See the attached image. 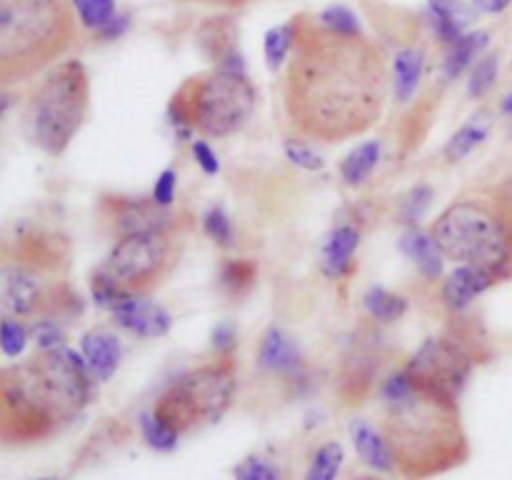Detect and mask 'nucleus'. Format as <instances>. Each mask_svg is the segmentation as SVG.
Instances as JSON below:
<instances>
[{
    "label": "nucleus",
    "mask_w": 512,
    "mask_h": 480,
    "mask_svg": "<svg viewBox=\"0 0 512 480\" xmlns=\"http://www.w3.org/2000/svg\"><path fill=\"white\" fill-rule=\"evenodd\" d=\"M238 395V370L230 358H215L180 375L158 395L150 410L175 433L188 435L223 420Z\"/></svg>",
    "instance_id": "6e6552de"
},
{
    "label": "nucleus",
    "mask_w": 512,
    "mask_h": 480,
    "mask_svg": "<svg viewBox=\"0 0 512 480\" xmlns=\"http://www.w3.org/2000/svg\"><path fill=\"white\" fill-rule=\"evenodd\" d=\"M33 480H65V478H60V475H40V478H33Z\"/></svg>",
    "instance_id": "de8ad7c7"
},
{
    "label": "nucleus",
    "mask_w": 512,
    "mask_h": 480,
    "mask_svg": "<svg viewBox=\"0 0 512 480\" xmlns=\"http://www.w3.org/2000/svg\"><path fill=\"white\" fill-rule=\"evenodd\" d=\"M360 233L355 225H335L320 240V273L328 280H345L355 270V255H358Z\"/></svg>",
    "instance_id": "4468645a"
},
{
    "label": "nucleus",
    "mask_w": 512,
    "mask_h": 480,
    "mask_svg": "<svg viewBox=\"0 0 512 480\" xmlns=\"http://www.w3.org/2000/svg\"><path fill=\"white\" fill-rule=\"evenodd\" d=\"M183 258L178 225L143 230L115 240L100 268L130 295H148L163 285Z\"/></svg>",
    "instance_id": "1a4fd4ad"
},
{
    "label": "nucleus",
    "mask_w": 512,
    "mask_h": 480,
    "mask_svg": "<svg viewBox=\"0 0 512 480\" xmlns=\"http://www.w3.org/2000/svg\"><path fill=\"white\" fill-rule=\"evenodd\" d=\"M180 3L205 5V8H218V10H238V8H245V5L255 3V0H180Z\"/></svg>",
    "instance_id": "37998d69"
},
{
    "label": "nucleus",
    "mask_w": 512,
    "mask_h": 480,
    "mask_svg": "<svg viewBox=\"0 0 512 480\" xmlns=\"http://www.w3.org/2000/svg\"><path fill=\"white\" fill-rule=\"evenodd\" d=\"M90 113V78L80 60H60L33 85L20 125L30 145L45 155H63Z\"/></svg>",
    "instance_id": "423d86ee"
},
{
    "label": "nucleus",
    "mask_w": 512,
    "mask_h": 480,
    "mask_svg": "<svg viewBox=\"0 0 512 480\" xmlns=\"http://www.w3.org/2000/svg\"><path fill=\"white\" fill-rule=\"evenodd\" d=\"M380 155H383V145L378 140H365V143L355 145L338 165L343 183L350 185V188H360V185L368 183L370 175L378 168Z\"/></svg>",
    "instance_id": "4be33fe9"
},
{
    "label": "nucleus",
    "mask_w": 512,
    "mask_h": 480,
    "mask_svg": "<svg viewBox=\"0 0 512 480\" xmlns=\"http://www.w3.org/2000/svg\"><path fill=\"white\" fill-rule=\"evenodd\" d=\"M295 40H298V15L285 20V23L275 25V28H270L268 33H265V65H268L273 73H278L280 68L288 65L295 48Z\"/></svg>",
    "instance_id": "393cba45"
},
{
    "label": "nucleus",
    "mask_w": 512,
    "mask_h": 480,
    "mask_svg": "<svg viewBox=\"0 0 512 480\" xmlns=\"http://www.w3.org/2000/svg\"><path fill=\"white\" fill-rule=\"evenodd\" d=\"M498 73H500V55L498 53H485L478 63L470 68V85L468 93L470 98L480 100L495 88L498 83Z\"/></svg>",
    "instance_id": "473e14b6"
},
{
    "label": "nucleus",
    "mask_w": 512,
    "mask_h": 480,
    "mask_svg": "<svg viewBox=\"0 0 512 480\" xmlns=\"http://www.w3.org/2000/svg\"><path fill=\"white\" fill-rule=\"evenodd\" d=\"M345 465V445L338 440L318 445L305 468L303 480H338Z\"/></svg>",
    "instance_id": "a878e982"
},
{
    "label": "nucleus",
    "mask_w": 512,
    "mask_h": 480,
    "mask_svg": "<svg viewBox=\"0 0 512 480\" xmlns=\"http://www.w3.org/2000/svg\"><path fill=\"white\" fill-rule=\"evenodd\" d=\"M383 433L403 480H433L463 468L473 455L460 400L418 385L400 368L380 385Z\"/></svg>",
    "instance_id": "7ed1b4c3"
},
{
    "label": "nucleus",
    "mask_w": 512,
    "mask_h": 480,
    "mask_svg": "<svg viewBox=\"0 0 512 480\" xmlns=\"http://www.w3.org/2000/svg\"><path fill=\"white\" fill-rule=\"evenodd\" d=\"M258 278V265L253 260H225L218 270V280L225 293L243 295L253 288Z\"/></svg>",
    "instance_id": "c85d7f7f"
},
{
    "label": "nucleus",
    "mask_w": 512,
    "mask_h": 480,
    "mask_svg": "<svg viewBox=\"0 0 512 480\" xmlns=\"http://www.w3.org/2000/svg\"><path fill=\"white\" fill-rule=\"evenodd\" d=\"M258 365L265 373L280 375V378H295L303 373L305 360L295 340L278 325L265 328L258 345Z\"/></svg>",
    "instance_id": "2eb2a0df"
},
{
    "label": "nucleus",
    "mask_w": 512,
    "mask_h": 480,
    "mask_svg": "<svg viewBox=\"0 0 512 480\" xmlns=\"http://www.w3.org/2000/svg\"><path fill=\"white\" fill-rule=\"evenodd\" d=\"M28 340H30V330L23 320L8 318V315L0 318V345H3V353L8 355V358H15V355L23 353Z\"/></svg>",
    "instance_id": "4c0bfd02"
},
{
    "label": "nucleus",
    "mask_w": 512,
    "mask_h": 480,
    "mask_svg": "<svg viewBox=\"0 0 512 480\" xmlns=\"http://www.w3.org/2000/svg\"><path fill=\"white\" fill-rule=\"evenodd\" d=\"M400 250H403L405 258L420 270V275L428 280H440L445 270V255L443 250L435 243L433 233L430 230H420L418 225L415 228H408L400 238Z\"/></svg>",
    "instance_id": "6ab92c4d"
},
{
    "label": "nucleus",
    "mask_w": 512,
    "mask_h": 480,
    "mask_svg": "<svg viewBox=\"0 0 512 480\" xmlns=\"http://www.w3.org/2000/svg\"><path fill=\"white\" fill-rule=\"evenodd\" d=\"M350 443L358 453L360 463L378 475H398V463H395L393 445L383 428H375L368 420H353L350 425Z\"/></svg>",
    "instance_id": "dca6fc26"
},
{
    "label": "nucleus",
    "mask_w": 512,
    "mask_h": 480,
    "mask_svg": "<svg viewBox=\"0 0 512 480\" xmlns=\"http://www.w3.org/2000/svg\"><path fill=\"white\" fill-rule=\"evenodd\" d=\"M125 28H128V18H120V15H115L113 20H110L108 25H105L103 30H100L98 33V38H103V40H115L118 38V35H123L125 33Z\"/></svg>",
    "instance_id": "a18cd8bd"
},
{
    "label": "nucleus",
    "mask_w": 512,
    "mask_h": 480,
    "mask_svg": "<svg viewBox=\"0 0 512 480\" xmlns=\"http://www.w3.org/2000/svg\"><path fill=\"white\" fill-rule=\"evenodd\" d=\"M70 0H0V85L33 80L58 65L80 38Z\"/></svg>",
    "instance_id": "20e7f679"
},
{
    "label": "nucleus",
    "mask_w": 512,
    "mask_h": 480,
    "mask_svg": "<svg viewBox=\"0 0 512 480\" xmlns=\"http://www.w3.org/2000/svg\"><path fill=\"white\" fill-rule=\"evenodd\" d=\"M75 15H78L80 25L85 30L100 33L110 20L115 18V0H70Z\"/></svg>",
    "instance_id": "2f4dec72"
},
{
    "label": "nucleus",
    "mask_w": 512,
    "mask_h": 480,
    "mask_svg": "<svg viewBox=\"0 0 512 480\" xmlns=\"http://www.w3.org/2000/svg\"><path fill=\"white\" fill-rule=\"evenodd\" d=\"M460 0H428V15L430 23H433L435 35H438L440 43H445L450 48L453 43H458L465 35L463 23H460Z\"/></svg>",
    "instance_id": "bb28decb"
},
{
    "label": "nucleus",
    "mask_w": 512,
    "mask_h": 480,
    "mask_svg": "<svg viewBox=\"0 0 512 480\" xmlns=\"http://www.w3.org/2000/svg\"><path fill=\"white\" fill-rule=\"evenodd\" d=\"M388 88V63L375 40L335 35L313 15H298V40L283 83L295 135L335 145L368 133L383 118Z\"/></svg>",
    "instance_id": "f257e3e1"
},
{
    "label": "nucleus",
    "mask_w": 512,
    "mask_h": 480,
    "mask_svg": "<svg viewBox=\"0 0 512 480\" xmlns=\"http://www.w3.org/2000/svg\"><path fill=\"white\" fill-rule=\"evenodd\" d=\"M113 320L123 330L145 340L163 338L173 328V315L163 305L153 303L148 295H130L113 310Z\"/></svg>",
    "instance_id": "f8f14e48"
},
{
    "label": "nucleus",
    "mask_w": 512,
    "mask_h": 480,
    "mask_svg": "<svg viewBox=\"0 0 512 480\" xmlns=\"http://www.w3.org/2000/svg\"><path fill=\"white\" fill-rule=\"evenodd\" d=\"M315 18H318V23L325 30H330L335 35H345V38H360V35H365L363 23H360V18L348 5H328Z\"/></svg>",
    "instance_id": "7c9ffc66"
},
{
    "label": "nucleus",
    "mask_w": 512,
    "mask_h": 480,
    "mask_svg": "<svg viewBox=\"0 0 512 480\" xmlns=\"http://www.w3.org/2000/svg\"><path fill=\"white\" fill-rule=\"evenodd\" d=\"M490 128H493L490 115L485 113V110L483 113H475L473 118H470L465 125H460V128L453 133V138L445 143L443 158L448 160V163H460V160H465L470 153H475V150L488 140Z\"/></svg>",
    "instance_id": "412c9836"
},
{
    "label": "nucleus",
    "mask_w": 512,
    "mask_h": 480,
    "mask_svg": "<svg viewBox=\"0 0 512 480\" xmlns=\"http://www.w3.org/2000/svg\"><path fill=\"white\" fill-rule=\"evenodd\" d=\"M445 260L512 278V203L503 193L470 195L450 203L430 225Z\"/></svg>",
    "instance_id": "39448f33"
},
{
    "label": "nucleus",
    "mask_w": 512,
    "mask_h": 480,
    "mask_svg": "<svg viewBox=\"0 0 512 480\" xmlns=\"http://www.w3.org/2000/svg\"><path fill=\"white\" fill-rule=\"evenodd\" d=\"M95 378L80 353L63 345L38 350L0 373V443L33 448L53 440L83 415Z\"/></svg>",
    "instance_id": "f03ea898"
},
{
    "label": "nucleus",
    "mask_w": 512,
    "mask_h": 480,
    "mask_svg": "<svg viewBox=\"0 0 512 480\" xmlns=\"http://www.w3.org/2000/svg\"><path fill=\"white\" fill-rule=\"evenodd\" d=\"M210 345H213V353L218 358H230L235 345H238V330H235V325L228 323V320L215 325L213 333H210Z\"/></svg>",
    "instance_id": "a19ab883"
},
{
    "label": "nucleus",
    "mask_w": 512,
    "mask_h": 480,
    "mask_svg": "<svg viewBox=\"0 0 512 480\" xmlns=\"http://www.w3.org/2000/svg\"><path fill=\"white\" fill-rule=\"evenodd\" d=\"M88 285H90V298H93V303L98 305V308L110 310V313H113L123 300L130 298V293H125V290L120 288V285L115 283L103 268H98L93 275H90Z\"/></svg>",
    "instance_id": "72a5a7b5"
},
{
    "label": "nucleus",
    "mask_w": 512,
    "mask_h": 480,
    "mask_svg": "<svg viewBox=\"0 0 512 480\" xmlns=\"http://www.w3.org/2000/svg\"><path fill=\"white\" fill-rule=\"evenodd\" d=\"M258 105L245 70L210 68L185 80L168 103V118L203 138H230L250 123Z\"/></svg>",
    "instance_id": "0eeeda50"
},
{
    "label": "nucleus",
    "mask_w": 512,
    "mask_h": 480,
    "mask_svg": "<svg viewBox=\"0 0 512 480\" xmlns=\"http://www.w3.org/2000/svg\"><path fill=\"white\" fill-rule=\"evenodd\" d=\"M430 203H433V188H430V185L423 183V185H415L413 190H408V193L400 198V208H398V215L405 223V228H415L418 220L425 215V210L430 208Z\"/></svg>",
    "instance_id": "c9c22d12"
},
{
    "label": "nucleus",
    "mask_w": 512,
    "mask_h": 480,
    "mask_svg": "<svg viewBox=\"0 0 512 480\" xmlns=\"http://www.w3.org/2000/svg\"><path fill=\"white\" fill-rule=\"evenodd\" d=\"M190 153H193V160L200 165L205 175H218L220 173V158L215 153L213 145L208 143V138H198L190 145Z\"/></svg>",
    "instance_id": "79ce46f5"
},
{
    "label": "nucleus",
    "mask_w": 512,
    "mask_h": 480,
    "mask_svg": "<svg viewBox=\"0 0 512 480\" xmlns=\"http://www.w3.org/2000/svg\"><path fill=\"white\" fill-rule=\"evenodd\" d=\"M360 480H375V478H360Z\"/></svg>",
    "instance_id": "09e8293b"
},
{
    "label": "nucleus",
    "mask_w": 512,
    "mask_h": 480,
    "mask_svg": "<svg viewBox=\"0 0 512 480\" xmlns=\"http://www.w3.org/2000/svg\"><path fill=\"white\" fill-rule=\"evenodd\" d=\"M80 355L88 363L95 383H108L118 373L120 360H123V348H120V340L113 330L93 328L80 338Z\"/></svg>",
    "instance_id": "a211bd4d"
},
{
    "label": "nucleus",
    "mask_w": 512,
    "mask_h": 480,
    "mask_svg": "<svg viewBox=\"0 0 512 480\" xmlns=\"http://www.w3.org/2000/svg\"><path fill=\"white\" fill-rule=\"evenodd\" d=\"M495 285H500V280L490 270L478 265H455L440 283V298L450 313H463L475 298L488 293Z\"/></svg>",
    "instance_id": "ddd939ff"
},
{
    "label": "nucleus",
    "mask_w": 512,
    "mask_h": 480,
    "mask_svg": "<svg viewBox=\"0 0 512 480\" xmlns=\"http://www.w3.org/2000/svg\"><path fill=\"white\" fill-rule=\"evenodd\" d=\"M423 50L403 48L393 60V98L400 105L410 103L418 93L420 78H423Z\"/></svg>",
    "instance_id": "5701e85b"
},
{
    "label": "nucleus",
    "mask_w": 512,
    "mask_h": 480,
    "mask_svg": "<svg viewBox=\"0 0 512 480\" xmlns=\"http://www.w3.org/2000/svg\"><path fill=\"white\" fill-rule=\"evenodd\" d=\"M285 158H288L295 168L308 170V173H318V170H323L325 165L323 155L313 148L310 140L300 138V135L285 140Z\"/></svg>",
    "instance_id": "e433bc0d"
},
{
    "label": "nucleus",
    "mask_w": 512,
    "mask_h": 480,
    "mask_svg": "<svg viewBox=\"0 0 512 480\" xmlns=\"http://www.w3.org/2000/svg\"><path fill=\"white\" fill-rule=\"evenodd\" d=\"M203 230L215 245H220V248H233L235 228H233V220H230V215L225 213L223 205H213V208L205 210Z\"/></svg>",
    "instance_id": "f704fd0d"
},
{
    "label": "nucleus",
    "mask_w": 512,
    "mask_h": 480,
    "mask_svg": "<svg viewBox=\"0 0 512 480\" xmlns=\"http://www.w3.org/2000/svg\"><path fill=\"white\" fill-rule=\"evenodd\" d=\"M138 428H140V435H143L145 445H148L150 450H155V453H173V450L180 445V438H183V435L175 433L168 423H163V420H160L150 408L140 413Z\"/></svg>",
    "instance_id": "cd10ccee"
},
{
    "label": "nucleus",
    "mask_w": 512,
    "mask_h": 480,
    "mask_svg": "<svg viewBox=\"0 0 512 480\" xmlns=\"http://www.w3.org/2000/svg\"><path fill=\"white\" fill-rule=\"evenodd\" d=\"M30 338L38 345V350H55L65 345V333L60 330V325L50 323V320H40L35 323V328L30 330Z\"/></svg>",
    "instance_id": "ea45409f"
},
{
    "label": "nucleus",
    "mask_w": 512,
    "mask_h": 480,
    "mask_svg": "<svg viewBox=\"0 0 512 480\" xmlns=\"http://www.w3.org/2000/svg\"><path fill=\"white\" fill-rule=\"evenodd\" d=\"M170 210L173 208H163L153 198H125V195H105L98 203L100 220L115 235V240L143 230L175 225Z\"/></svg>",
    "instance_id": "9b49d317"
},
{
    "label": "nucleus",
    "mask_w": 512,
    "mask_h": 480,
    "mask_svg": "<svg viewBox=\"0 0 512 480\" xmlns=\"http://www.w3.org/2000/svg\"><path fill=\"white\" fill-rule=\"evenodd\" d=\"M200 48L205 50L215 68L225 70H245L243 55L238 50V30L235 20L218 15V18L205 20L200 28Z\"/></svg>",
    "instance_id": "f3484780"
},
{
    "label": "nucleus",
    "mask_w": 512,
    "mask_h": 480,
    "mask_svg": "<svg viewBox=\"0 0 512 480\" xmlns=\"http://www.w3.org/2000/svg\"><path fill=\"white\" fill-rule=\"evenodd\" d=\"M488 348L478 330L458 328L425 340L405 363L410 378L418 385L460 400L475 365L483 363L480 350Z\"/></svg>",
    "instance_id": "9d476101"
},
{
    "label": "nucleus",
    "mask_w": 512,
    "mask_h": 480,
    "mask_svg": "<svg viewBox=\"0 0 512 480\" xmlns=\"http://www.w3.org/2000/svg\"><path fill=\"white\" fill-rule=\"evenodd\" d=\"M500 113L508 115V118H512V90L508 95L503 98V103H500Z\"/></svg>",
    "instance_id": "49530a36"
},
{
    "label": "nucleus",
    "mask_w": 512,
    "mask_h": 480,
    "mask_svg": "<svg viewBox=\"0 0 512 480\" xmlns=\"http://www.w3.org/2000/svg\"><path fill=\"white\" fill-rule=\"evenodd\" d=\"M363 308L375 323L390 325V323H398V320L408 313V298L383 288V285H373V288L365 290Z\"/></svg>",
    "instance_id": "b1692460"
},
{
    "label": "nucleus",
    "mask_w": 512,
    "mask_h": 480,
    "mask_svg": "<svg viewBox=\"0 0 512 480\" xmlns=\"http://www.w3.org/2000/svg\"><path fill=\"white\" fill-rule=\"evenodd\" d=\"M470 3H473L475 8L480 10V13L500 15V13H505V10L510 8L512 0H470Z\"/></svg>",
    "instance_id": "c03bdc74"
},
{
    "label": "nucleus",
    "mask_w": 512,
    "mask_h": 480,
    "mask_svg": "<svg viewBox=\"0 0 512 480\" xmlns=\"http://www.w3.org/2000/svg\"><path fill=\"white\" fill-rule=\"evenodd\" d=\"M150 198L158 205H163V208H173L175 198H178V173H175L173 168H165L163 173L155 178L153 195H150Z\"/></svg>",
    "instance_id": "58836bf2"
},
{
    "label": "nucleus",
    "mask_w": 512,
    "mask_h": 480,
    "mask_svg": "<svg viewBox=\"0 0 512 480\" xmlns=\"http://www.w3.org/2000/svg\"><path fill=\"white\" fill-rule=\"evenodd\" d=\"M233 480H290L280 463L263 453H250L233 468Z\"/></svg>",
    "instance_id": "c756f323"
},
{
    "label": "nucleus",
    "mask_w": 512,
    "mask_h": 480,
    "mask_svg": "<svg viewBox=\"0 0 512 480\" xmlns=\"http://www.w3.org/2000/svg\"><path fill=\"white\" fill-rule=\"evenodd\" d=\"M490 45V35L485 30H470L465 33L458 43H453L445 53L443 73L448 80H458L460 75L468 73L480 58H483L485 48Z\"/></svg>",
    "instance_id": "aec40b11"
}]
</instances>
